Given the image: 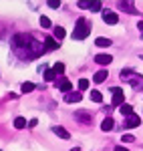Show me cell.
Returning a JSON list of instances; mask_svg holds the SVG:
<instances>
[{
    "label": "cell",
    "mask_w": 143,
    "mask_h": 151,
    "mask_svg": "<svg viewBox=\"0 0 143 151\" xmlns=\"http://www.w3.org/2000/svg\"><path fill=\"white\" fill-rule=\"evenodd\" d=\"M12 47L16 50V55L22 58H36L45 52V47L38 40H34L30 35H24V32H20V35H16L12 38Z\"/></svg>",
    "instance_id": "cell-1"
},
{
    "label": "cell",
    "mask_w": 143,
    "mask_h": 151,
    "mask_svg": "<svg viewBox=\"0 0 143 151\" xmlns=\"http://www.w3.org/2000/svg\"><path fill=\"white\" fill-rule=\"evenodd\" d=\"M89 35H91V22L87 18H79L75 30H73V40H83Z\"/></svg>",
    "instance_id": "cell-2"
},
{
    "label": "cell",
    "mask_w": 143,
    "mask_h": 151,
    "mask_svg": "<svg viewBox=\"0 0 143 151\" xmlns=\"http://www.w3.org/2000/svg\"><path fill=\"white\" fill-rule=\"evenodd\" d=\"M111 95H113V107H121V105L125 103V93H123V89H119V87H113L111 89Z\"/></svg>",
    "instance_id": "cell-3"
},
{
    "label": "cell",
    "mask_w": 143,
    "mask_h": 151,
    "mask_svg": "<svg viewBox=\"0 0 143 151\" xmlns=\"http://www.w3.org/2000/svg\"><path fill=\"white\" fill-rule=\"evenodd\" d=\"M117 6H119V10L127 12V14H139L137 8H135V2H133V0H119Z\"/></svg>",
    "instance_id": "cell-4"
},
{
    "label": "cell",
    "mask_w": 143,
    "mask_h": 151,
    "mask_svg": "<svg viewBox=\"0 0 143 151\" xmlns=\"http://www.w3.org/2000/svg\"><path fill=\"white\" fill-rule=\"evenodd\" d=\"M141 125V119L137 115H129L127 119H125V123H123V127L125 129H135V127H139Z\"/></svg>",
    "instance_id": "cell-5"
},
{
    "label": "cell",
    "mask_w": 143,
    "mask_h": 151,
    "mask_svg": "<svg viewBox=\"0 0 143 151\" xmlns=\"http://www.w3.org/2000/svg\"><path fill=\"white\" fill-rule=\"evenodd\" d=\"M103 22H105V24H117V22H119V16H117V12L103 10Z\"/></svg>",
    "instance_id": "cell-6"
},
{
    "label": "cell",
    "mask_w": 143,
    "mask_h": 151,
    "mask_svg": "<svg viewBox=\"0 0 143 151\" xmlns=\"http://www.w3.org/2000/svg\"><path fill=\"white\" fill-rule=\"evenodd\" d=\"M52 133L59 135V137H63V139H69V137H71V133H69L65 127H60V125H55V127H52Z\"/></svg>",
    "instance_id": "cell-7"
},
{
    "label": "cell",
    "mask_w": 143,
    "mask_h": 151,
    "mask_svg": "<svg viewBox=\"0 0 143 151\" xmlns=\"http://www.w3.org/2000/svg\"><path fill=\"white\" fill-rule=\"evenodd\" d=\"M45 45H47L48 50H57V48L60 47L59 40H57V38H52V36H47V38H45Z\"/></svg>",
    "instance_id": "cell-8"
},
{
    "label": "cell",
    "mask_w": 143,
    "mask_h": 151,
    "mask_svg": "<svg viewBox=\"0 0 143 151\" xmlns=\"http://www.w3.org/2000/svg\"><path fill=\"white\" fill-rule=\"evenodd\" d=\"M57 85H59V89L63 91V93H71V91H73L71 81H67V79H60V81L57 83Z\"/></svg>",
    "instance_id": "cell-9"
},
{
    "label": "cell",
    "mask_w": 143,
    "mask_h": 151,
    "mask_svg": "<svg viewBox=\"0 0 143 151\" xmlns=\"http://www.w3.org/2000/svg\"><path fill=\"white\" fill-rule=\"evenodd\" d=\"M81 99H83V95L81 93H67L65 95V101H67V103H79V101H81Z\"/></svg>",
    "instance_id": "cell-10"
},
{
    "label": "cell",
    "mask_w": 143,
    "mask_h": 151,
    "mask_svg": "<svg viewBox=\"0 0 143 151\" xmlns=\"http://www.w3.org/2000/svg\"><path fill=\"white\" fill-rule=\"evenodd\" d=\"M75 119L81 121V123H91L93 115H91V113H83V111H79V113H75Z\"/></svg>",
    "instance_id": "cell-11"
},
{
    "label": "cell",
    "mask_w": 143,
    "mask_h": 151,
    "mask_svg": "<svg viewBox=\"0 0 143 151\" xmlns=\"http://www.w3.org/2000/svg\"><path fill=\"white\" fill-rule=\"evenodd\" d=\"M101 129L107 133V131H113L115 129V121L111 119V117H107V119H103V123H101Z\"/></svg>",
    "instance_id": "cell-12"
},
{
    "label": "cell",
    "mask_w": 143,
    "mask_h": 151,
    "mask_svg": "<svg viewBox=\"0 0 143 151\" xmlns=\"http://www.w3.org/2000/svg\"><path fill=\"white\" fill-rule=\"evenodd\" d=\"M95 60L99 63V65H109V63L113 60V57H111V55H97Z\"/></svg>",
    "instance_id": "cell-13"
},
{
    "label": "cell",
    "mask_w": 143,
    "mask_h": 151,
    "mask_svg": "<svg viewBox=\"0 0 143 151\" xmlns=\"http://www.w3.org/2000/svg\"><path fill=\"white\" fill-rule=\"evenodd\" d=\"M119 111H121V115H125V117H129V115H133V107L131 105H127V103H123L119 107Z\"/></svg>",
    "instance_id": "cell-14"
},
{
    "label": "cell",
    "mask_w": 143,
    "mask_h": 151,
    "mask_svg": "<svg viewBox=\"0 0 143 151\" xmlns=\"http://www.w3.org/2000/svg\"><path fill=\"white\" fill-rule=\"evenodd\" d=\"M95 45L97 47H101V48H107V47H111V40L109 38H103V36H99L95 40Z\"/></svg>",
    "instance_id": "cell-15"
},
{
    "label": "cell",
    "mask_w": 143,
    "mask_h": 151,
    "mask_svg": "<svg viewBox=\"0 0 143 151\" xmlns=\"http://www.w3.org/2000/svg\"><path fill=\"white\" fill-rule=\"evenodd\" d=\"M57 77H59V73H57L55 69H47L45 70V79H47V81H55Z\"/></svg>",
    "instance_id": "cell-16"
},
{
    "label": "cell",
    "mask_w": 143,
    "mask_h": 151,
    "mask_svg": "<svg viewBox=\"0 0 143 151\" xmlns=\"http://www.w3.org/2000/svg\"><path fill=\"white\" fill-rule=\"evenodd\" d=\"M109 75H107V70H99V73H95V77H93V81L95 83H103L105 79H107Z\"/></svg>",
    "instance_id": "cell-17"
},
{
    "label": "cell",
    "mask_w": 143,
    "mask_h": 151,
    "mask_svg": "<svg viewBox=\"0 0 143 151\" xmlns=\"http://www.w3.org/2000/svg\"><path fill=\"white\" fill-rule=\"evenodd\" d=\"M65 36H67L65 28H63V26H55V38H57V40H63Z\"/></svg>",
    "instance_id": "cell-18"
},
{
    "label": "cell",
    "mask_w": 143,
    "mask_h": 151,
    "mask_svg": "<svg viewBox=\"0 0 143 151\" xmlns=\"http://www.w3.org/2000/svg\"><path fill=\"white\" fill-rule=\"evenodd\" d=\"M14 127H16V129L28 127V125H26V119H24V117H16V119H14Z\"/></svg>",
    "instance_id": "cell-19"
},
{
    "label": "cell",
    "mask_w": 143,
    "mask_h": 151,
    "mask_svg": "<svg viewBox=\"0 0 143 151\" xmlns=\"http://www.w3.org/2000/svg\"><path fill=\"white\" fill-rule=\"evenodd\" d=\"M91 12H103L101 10V0H91Z\"/></svg>",
    "instance_id": "cell-20"
},
{
    "label": "cell",
    "mask_w": 143,
    "mask_h": 151,
    "mask_svg": "<svg viewBox=\"0 0 143 151\" xmlns=\"http://www.w3.org/2000/svg\"><path fill=\"white\" fill-rule=\"evenodd\" d=\"M91 101L101 103V101H103V95H101V91H91Z\"/></svg>",
    "instance_id": "cell-21"
},
{
    "label": "cell",
    "mask_w": 143,
    "mask_h": 151,
    "mask_svg": "<svg viewBox=\"0 0 143 151\" xmlns=\"http://www.w3.org/2000/svg\"><path fill=\"white\" fill-rule=\"evenodd\" d=\"M40 26H42V28H50V26H52L50 18H47V16H40Z\"/></svg>",
    "instance_id": "cell-22"
},
{
    "label": "cell",
    "mask_w": 143,
    "mask_h": 151,
    "mask_svg": "<svg viewBox=\"0 0 143 151\" xmlns=\"http://www.w3.org/2000/svg\"><path fill=\"white\" fill-rule=\"evenodd\" d=\"M89 89V79H79V91H87Z\"/></svg>",
    "instance_id": "cell-23"
},
{
    "label": "cell",
    "mask_w": 143,
    "mask_h": 151,
    "mask_svg": "<svg viewBox=\"0 0 143 151\" xmlns=\"http://www.w3.org/2000/svg\"><path fill=\"white\" fill-rule=\"evenodd\" d=\"M77 6H79V8H83V10H87V8H91V0H79V2H77Z\"/></svg>",
    "instance_id": "cell-24"
},
{
    "label": "cell",
    "mask_w": 143,
    "mask_h": 151,
    "mask_svg": "<svg viewBox=\"0 0 143 151\" xmlns=\"http://www.w3.org/2000/svg\"><path fill=\"white\" fill-rule=\"evenodd\" d=\"M30 91H34V85L32 83H22V93H30Z\"/></svg>",
    "instance_id": "cell-25"
},
{
    "label": "cell",
    "mask_w": 143,
    "mask_h": 151,
    "mask_svg": "<svg viewBox=\"0 0 143 151\" xmlns=\"http://www.w3.org/2000/svg\"><path fill=\"white\" fill-rule=\"evenodd\" d=\"M47 4L50 6V8H59V6H60V0H47Z\"/></svg>",
    "instance_id": "cell-26"
},
{
    "label": "cell",
    "mask_w": 143,
    "mask_h": 151,
    "mask_svg": "<svg viewBox=\"0 0 143 151\" xmlns=\"http://www.w3.org/2000/svg\"><path fill=\"white\" fill-rule=\"evenodd\" d=\"M121 141H123V143H133V141H135V137H133V135H123V137H121Z\"/></svg>",
    "instance_id": "cell-27"
},
{
    "label": "cell",
    "mask_w": 143,
    "mask_h": 151,
    "mask_svg": "<svg viewBox=\"0 0 143 151\" xmlns=\"http://www.w3.org/2000/svg\"><path fill=\"white\" fill-rule=\"evenodd\" d=\"M52 69H55V70H57V73H59V75H60V73L65 70V65H63V63H57V65H55Z\"/></svg>",
    "instance_id": "cell-28"
},
{
    "label": "cell",
    "mask_w": 143,
    "mask_h": 151,
    "mask_svg": "<svg viewBox=\"0 0 143 151\" xmlns=\"http://www.w3.org/2000/svg\"><path fill=\"white\" fill-rule=\"evenodd\" d=\"M36 125H38V121H36V119H30V121H28V127H36Z\"/></svg>",
    "instance_id": "cell-29"
},
{
    "label": "cell",
    "mask_w": 143,
    "mask_h": 151,
    "mask_svg": "<svg viewBox=\"0 0 143 151\" xmlns=\"http://www.w3.org/2000/svg\"><path fill=\"white\" fill-rule=\"evenodd\" d=\"M115 151H129V149H127V147H123V145H117V147H115Z\"/></svg>",
    "instance_id": "cell-30"
},
{
    "label": "cell",
    "mask_w": 143,
    "mask_h": 151,
    "mask_svg": "<svg viewBox=\"0 0 143 151\" xmlns=\"http://www.w3.org/2000/svg\"><path fill=\"white\" fill-rule=\"evenodd\" d=\"M137 28H139V32H141V36H143V22H139V24H137Z\"/></svg>",
    "instance_id": "cell-31"
},
{
    "label": "cell",
    "mask_w": 143,
    "mask_h": 151,
    "mask_svg": "<svg viewBox=\"0 0 143 151\" xmlns=\"http://www.w3.org/2000/svg\"><path fill=\"white\" fill-rule=\"evenodd\" d=\"M71 151H81V149H71Z\"/></svg>",
    "instance_id": "cell-32"
}]
</instances>
